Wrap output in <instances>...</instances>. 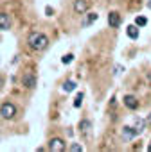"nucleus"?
Instances as JSON below:
<instances>
[{
  "label": "nucleus",
  "instance_id": "obj_1",
  "mask_svg": "<svg viewBox=\"0 0 151 152\" xmlns=\"http://www.w3.org/2000/svg\"><path fill=\"white\" fill-rule=\"evenodd\" d=\"M27 45L36 50V52H41L49 47V38L43 34V32H31L29 38H27Z\"/></svg>",
  "mask_w": 151,
  "mask_h": 152
},
{
  "label": "nucleus",
  "instance_id": "obj_2",
  "mask_svg": "<svg viewBox=\"0 0 151 152\" xmlns=\"http://www.w3.org/2000/svg\"><path fill=\"white\" fill-rule=\"evenodd\" d=\"M0 116L4 120H13L16 116V106L13 102H4L0 106Z\"/></svg>",
  "mask_w": 151,
  "mask_h": 152
},
{
  "label": "nucleus",
  "instance_id": "obj_3",
  "mask_svg": "<svg viewBox=\"0 0 151 152\" xmlns=\"http://www.w3.org/2000/svg\"><path fill=\"white\" fill-rule=\"evenodd\" d=\"M65 148H67V145L61 138H52L49 141V150H52V152H63Z\"/></svg>",
  "mask_w": 151,
  "mask_h": 152
},
{
  "label": "nucleus",
  "instance_id": "obj_4",
  "mask_svg": "<svg viewBox=\"0 0 151 152\" xmlns=\"http://www.w3.org/2000/svg\"><path fill=\"white\" fill-rule=\"evenodd\" d=\"M22 84L27 90H33V88H36V77H34L33 73H24L22 75Z\"/></svg>",
  "mask_w": 151,
  "mask_h": 152
},
{
  "label": "nucleus",
  "instance_id": "obj_5",
  "mask_svg": "<svg viewBox=\"0 0 151 152\" xmlns=\"http://www.w3.org/2000/svg\"><path fill=\"white\" fill-rule=\"evenodd\" d=\"M74 11H76V15H85L88 11V2L87 0H76L74 2Z\"/></svg>",
  "mask_w": 151,
  "mask_h": 152
},
{
  "label": "nucleus",
  "instance_id": "obj_6",
  "mask_svg": "<svg viewBox=\"0 0 151 152\" xmlns=\"http://www.w3.org/2000/svg\"><path fill=\"white\" fill-rule=\"evenodd\" d=\"M121 15L117 13V11H112L110 15H108V25L112 27V29H117L119 25H121Z\"/></svg>",
  "mask_w": 151,
  "mask_h": 152
},
{
  "label": "nucleus",
  "instance_id": "obj_7",
  "mask_svg": "<svg viewBox=\"0 0 151 152\" xmlns=\"http://www.w3.org/2000/svg\"><path fill=\"white\" fill-rule=\"evenodd\" d=\"M124 106L128 107V109H137L138 107V100L133 97V95H124Z\"/></svg>",
  "mask_w": 151,
  "mask_h": 152
},
{
  "label": "nucleus",
  "instance_id": "obj_8",
  "mask_svg": "<svg viewBox=\"0 0 151 152\" xmlns=\"http://www.w3.org/2000/svg\"><path fill=\"white\" fill-rule=\"evenodd\" d=\"M9 27H11L9 15H6V13H0V31H9Z\"/></svg>",
  "mask_w": 151,
  "mask_h": 152
},
{
  "label": "nucleus",
  "instance_id": "obj_9",
  "mask_svg": "<svg viewBox=\"0 0 151 152\" xmlns=\"http://www.w3.org/2000/svg\"><path fill=\"white\" fill-rule=\"evenodd\" d=\"M97 18H99V16H97V13H87V18L83 20V23H81V25H83V27H88V25H90V23H94Z\"/></svg>",
  "mask_w": 151,
  "mask_h": 152
},
{
  "label": "nucleus",
  "instance_id": "obj_10",
  "mask_svg": "<svg viewBox=\"0 0 151 152\" xmlns=\"http://www.w3.org/2000/svg\"><path fill=\"white\" fill-rule=\"evenodd\" d=\"M137 134H138V131L133 129V127H124V129H122V136H124L126 140H131V138L137 136Z\"/></svg>",
  "mask_w": 151,
  "mask_h": 152
},
{
  "label": "nucleus",
  "instance_id": "obj_11",
  "mask_svg": "<svg viewBox=\"0 0 151 152\" xmlns=\"http://www.w3.org/2000/svg\"><path fill=\"white\" fill-rule=\"evenodd\" d=\"M126 34H128L131 39H137V38H138V29H137V25H130V27L126 29Z\"/></svg>",
  "mask_w": 151,
  "mask_h": 152
},
{
  "label": "nucleus",
  "instance_id": "obj_12",
  "mask_svg": "<svg viewBox=\"0 0 151 152\" xmlns=\"http://www.w3.org/2000/svg\"><path fill=\"white\" fill-rule=\"evenodd\" d=\"M61 88H63V91L70 93V91H74V90H76V83H74V81H65Z\"/></svg>",
  "mask_w": 151,
  "mask_h": 152
},
{
  "label": "nucleus",
  "instance_id": "obj_13",
  "mask_svg": "<svg viewBox=\"0 0 151 152\" xmlns=\"http://www.w3.org/2000/svg\"><path fill=\"white\" fill-rule=\"evenodd\" d=\"M90 127H92V122H90V120H81V122H79V129H81L83 132H88Z\"/></svg>",
  "mask_w": 151,
  "mask_h": 152
},
{
  "label": "nucleus",
  "instance_id": "obj_14",
  "mask_svg": "<svg viewBox=\"0 0 151 152\" xmlns=\"http://www.w3.org/2000/svg\"><path fill=\"white\" fill-rule=\"evenodd\" d=\"M83 99H85V95L83 93H78V97H76V100H74V107H81Z\"/></svg>",
  "mask_w": 151,
  "mask_h": 152
},
{
  "label": "nucleus",
  "instance_id": "obj_15",
  "mask_svg": "<svg viewBox=\"0 0 151 152\" xmlns=\"http://www.w3.org/2000/svg\"><path fill=\"white\" fill-rule=\"evenodd\" d=\"M146 23H147V20H146L144 16H137V18H135V25H137V27H144Z\"/></svg>",
  "mask_w": 151,
  "mask_h": 152
},
{
  "label": "nucleus",
  "instance_id": "obj_16",
  "mask_svg": "<svg viewBox=\"0 0 151 152\" xmlns=\"http://www.w3.org/2000/svg\"><path fill=\"white\" fill-rule=\"evenodd\" d=\"M72 59H74V56H72V54H67V56H63V57H61V63H63V64H70V63H72Z\"/></svg>",
  "mask_w": 151,
  "mask_h": 152
},
{
  "label": "nucleus",
  "instance_id": "obj_17",
  "mask_svg": "<svg viewBox=\"0 0 151 152\" xmlns=\"http://www.w3.org/2000/svg\"><path fill=\"white\" fill-rule=\"evenodd\" d=\"M70 150H72V152H79V150H83V147H81V145H78V143H74V145L70 147Z\"/></svg>",
  "mask_w": 151,
  "mask_h": 152
},
{
  "label": "nucleus",
  "instance_id": "obj_18",
  "mask_svg": "<svg viewBox=\"0 0 151 152\" xmlns=\"http://www.w3.org/2000/svg\"><path fill=\"white\" fill-rule=\"evenodd\" d=\"M142 127H144V120H137V131H138V132H142V131H144Z\"/></svg>",
  "mask_w": 151,
  "mask_h": 152
},
{
  "label": "nucleus",
  "instance_id": "obj_19",
  "mask_svg": "<svg viewBox=\"0 0 151 152\" xmlns=\"http://www.w3.org/2000/svg\"><path fill=\"white\" fill-rule=\"evenodd\" d=\"M45 13H47V15L50 16V15H52V9H50V7H45Z\"/></svg>",
  "mask_w": 151,
  "mask_h": 152
},
{
  "label": "nucleus",
  "instance_id": "obj_20",
  "mask_svg": "<svg viewBox=\"0 0 151 152\" xmlns=\"http://www.w3.org/2000/svg\"><path fill=\"white\" fill-rule=\"evenodd\" d=\"M4 86V77H0V88Z\"/></svg>",
  "mask_w": 151,
  "mask_h": 152
},
{
  "label": "nucleus",
  "instance_id": "obj_21",
  "mask_svg": "<svg viewBox=\"0 0 151 152\" xmlns=\"http://www.w3.org/2000/svg\"><path fill=\"white\" fill-rule=\"evenodd\" d=\"M147 124L151 125V113H149V116H147Z\"/></svg>",
  "mask_w": 151,
  "mask_h": 152
},
{
  "label": "nucleus",
  "instance_id": "obj_22",
  "mask_svg": "<svg viewBox=\"0 0 151 152\" xmlns=\"http://www.w3.org/2000/svg\"><path fill=\"white\" fill-rule=\"evenodd\" d=\"M147 7H149V9H151V2H149V4H147Z\"/></svg>",
  "mask_w": 151,
  "mask_h": 152
},
{
  "label": "nucleus",
  "instance_id": "obj_23",
  "mask_svg": "<svg viewBox=\"0 0 151 152\" xmlns=\"http://www.w3.org/2000/svg\"><path fill=\"white\" fill-rule=\"evenodd\" d=\"M147 150H149V152H151V145H149V147H147Z\"/></svg>",
  "mask_w": 151,
  "mask_h": 152
}]
</instances>
